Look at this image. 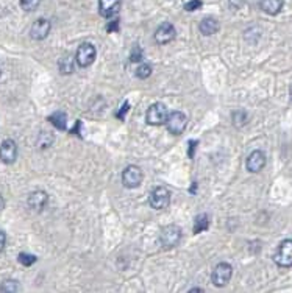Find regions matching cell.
I'll return each mask as SVG.
<instances>
[{"label": "cell", "instance_id": "cell-1", "mask_svg": "<svg viewBox=\"0 0 292 293\" xmlns=\"http://www.w3.org/2000/svg\"><path fill=\"white\" fill-rule=\"evenodd\" d=\"M273 262L281 268L292 267V239H286L278 245L273 255Z\"/></svg>", "mask_w": 292, "mask_h": 293}, {"label": "cell", "instance_id": "cell-2", "mask_svg": "<svg viewBox=\"0 0 292 293\" xmlns=\"http://www.w3.org/2000/svg\"><path fill=\"white\" fill-rule=\"evenodd\" d=\"M168 117H169V109L166 108L164 103H153L145 112V122L149 125H153V127L164 125L168 122Z\"/></svg>", "mask_w": 292, "mask_h": 293}, {"label": "cell", "instance_id": "cell-3", "mask_svg": "<svg viewBox=\"0 0 292 293\" xmlns=\"http://www.w3.org/2000/svg\"><path fill=\"white\" fill-rule=\"evenodd\" d=\"M149 203L153 209L156 211H161V209H166L171 204V190L164 186H158L150 192V198Z\"/></svg>", "mask_w": 292, "mask_h": 293}, {"label": "cell", "instance_id": "cell-4", "mask_svg": "<svg viewBox=\"0 0 292 293\" xmlns=\"http://www.w3.org/2000/svg\"><path fill=\"white\" fill-rule=\"evenodd\" d=\"M181 240V229L177 225H169L162 228L161 234H159V242L162 245V248L171 249L174 246H177Z\"/></svg>", "mask_w": 292, "mask_h": 293}, {"label": "cell", "instance_id": "cell-5", "mask_svg": "<svg viewBox=\"0 0 292 293\" xmlns=\"http://www.w3.org/2000/svg\"><path fill=\"white\" fill-rule=\"evenodd\" d=\"M142 180H144V173L141 170V167L138 165H129L125 167V170L122 172V184L127 189L139 187Z\"/></svg>", "mask_w": 292, "mask_h": 293}, {"label": "cell", "instance_id": "cell-6", "mask_svg": "<svg viewBox=\"0 0 292 293\" xmlns=\"http://www.w3.org/2000/svg\"><path fill=\"white\" fill-rule=\"evenodd\" d=\"M96 56H97V50L91 43L80 44V47L77 49V53H75V60L80 67H89L96 61Z\"/></svg>", "mask_w": 292, "mask_h": 293}, {"label": "cell", "instance_id": "cell-7", "mask_svg": "<svg viewBox=\"0 0 292 293\" xmlns=\"http://www.w3.org/2000/svg\"><path fill=\"white\" fill-rule=\"evenodd\" d=\"M231 276H233V267L228 262H221L214 267L211 281L216 287H224L230 282Z\"/></svg>", "mask_w": 292, "mask_h": 293}, {"label": "cell", "instance_id": "cell-8", "mask_svg": "<svg viewBox=\"0 0 292 293\" xmlns=\"http://www.w3.org/2000/svg\"><path fill=\"white\" fill-rule=\"evenodd\" d=\"M186 123H188V117L181 111L169 112L168 122H166L169 133H172V134H181L185 131V128H186Z\"/></svg>", "mask_w": 292, "mask_h": 293}, {"label": "cell", "instance_id": "cell-9", "mask_svg": "<svg viewBox=\"0 0 292 293\" xmlns=\"http://www.w3.org/2000/svg\"><path fill=\"white\" fill-rule=\"evenodd\" d=\"M175 36H177L175 27L169 22H164L155 31V43L159 46H166V44L172 43V41L175 39Z\"/></svg>", "mask_w": 292, "mask_h": 293}, {"label": "cell", "instance_id": "cell-10", "mask_svg": "<svg viewBox=\"0 0 292 293\" xmlns=\"http://www.w3.org/2000/svg\"><path fill=\"white\" fill-rule=\"evenodd\" d=\"M266 154L261 151V150H255V151H252L248 154V158H247V162H245V165H247V170L250 172V173H260L264 167H266Z\"/></svg>", "mask_w": 292, "mask_h": 293}, {"label": "cell", "instance_id": "cell-11", "mask_svg": "<svg viewBox=\"0 0 292 293\" xmlns=\"http://www.w3.org/2000/svg\"><path fill=\"white\" fill-rule=\"evenodd\" d=\"M47 201H49V195L44 190H34L27 198V204L33 212L43 211V209L47 206Z\"/></svg>", "mask_w": 292, "mask_h": 293}, {"label": "cell", "instance_id": "cell-12", "mask_svg": "<svg viewBox=\"0 0 292 293\" xmlns=\"http://www.w3.org/2000/svg\"><path fill=\"white\" fill-rule=\"evenodd\" d=\"M50 28H52L50 21L41 17V19H38V21L33 22V25H31V28H30V36H31L34 41H43V39H46L47 34L50 33Z\"/></svg>", "mask_w": 292, "mask_h": 293}, {"label": "cell", "instance_id": "cell-13", "mask_svg": "<svg viewBox=\"0 0 292 293\" xmlns=\"http://www.w3.org/2000/svg\"><path fill=\"white\" fill-rule=\"evenodd\" d=\"M17 158V145L13 139H5L0 145V159L5 164H13Z\"/></svg>", "mask_w": 292, "mask_h": 293}, {"label": "cell", "instance_id": "cell-14", "mask_svg": "<svg viewBox=\"0 0 292 293\" xmlns=\"http://www.w3.org/2000/svg\"><path fill=\"white\" fill-rule=\"evenodd\" d=\"M122 0H99V11L105 19H113L120 11Z\"/></svg>", "mask_w": 292, "mask_h": 293}, {"label": "cell", "instance_id": "cell-15", "mask_svg": "<svg viewBox=\"0 0 292 293\" xmlns=\"http://www.w3.org/2000/svg\"><path fill=\"white\" fill-rule=\"evenodd\" d=\"M219 28H221V24H219V21L216 17H205L198 25L200 33L205 34V36H211V34L217 33Z\"/></svg>", "mask_w": 292, "mask_h": 293}, {"label": "cell", "instance_id": "cell-16", "mask_svg": "<svg viewBox=\"0 0 292 293\" xmlns=\"http://www.w3.org/2000/svg\"><path fill=\"white\" fill-rule=\"evenodd\" d=\"M283 5L284 0H261L260 2L261 10L269 16H277L283 10Z\"/></svg>", "mask_w": 292, "mask_h": 293}, {"label": "cell", "instance_id": "cell-17", "mask_svg": "<svg viewBox=\"0 0 292 293\" xmlns=\"http://www.w3.org/2000/svg\"><path fill=\"white\" fill-rule=\"evenodd\" d=\"M75 58L74 56H70V55H66V56H63L61 60H60V63H58V67H60V72L63 73V75H70V73H74V70H75Z\"/></svg>", "mask_w": 292, "mask_h": 293}, {"label": "cell", "instance_id": "cell-18", "mask_svg": "<svg viewBox=\"0 0 292 293\" xmlns=\"http://www.w3.org/2000/svg\"><path fill=\"white\" fill-rule=\"evenodd\" d=\"M208 228H210V217H208V214H198L194 220V228H192L194 234H200Z\"/></svg>", "mask_w": 292, "mask_h": 293}, {"label": "cell", "instance_id": "cell-19", "mask_svg": "<svg viewBox=\"0 0 292 293\" xmlns=\"http://www.w3.org/2000/svg\"><path fill=\"white\" fill-rule=\"evenodd\" d=\"M49 120H50V123L53 125L55 128H58V130H61V131H64L66 127H67V115H66L64 112H61V111L52 114V115L49 117Z\"/></svg>", "mask_w": 292, "mask_h": 293}, {"label": "cell", "instance_id": "cell-20", "mask_svg": "<svg viewBox=\"0 0 292 293\" xmlns=\"http://www.w3.org/2000/svg\"><path fill=\"white\" fill-rule=\"evenodd\" d=\"M19 290H21V285L14 279H7L2 282V285H0V291H5V293H14Z\"/></svg>", "mask_w": 292, "mask_h": 293}, {"label": "cell", "instance_id": "cell-21", "mask_svg": "<svg viewBox=\"0 0 292 293\" xmlns=\"http://www.w3.org/2000/svg\"><path fill=\"white\" fill-rule=\"evenodd\" d=\"M152 72H153L152 66L147 64V63H142V64H139L138 69H136V76L141 78V80H145V78H149V76L152 75Z\"/></svg>", "mask_w": 292, "mask_h": 293}, {"label": "cell", "instance_id": "cell-22", "mask_svg": "<svg viewBox=\"0 0 292 293\" xmlns=\"http://www.w3.org/2000/svg\"><path fill=\"white\" fill-rule=\"evenodd\" d=\"M19 4L24 11H34L39 7L41 0H19Z\"/></svg>", "mask_w": 292, "mask_h": 293}, {"label": "cell", "instance_id": "cell-23", "mask_svg": "<svg viewBox=\"0 0 292 293\" xmlns=\"http://www.w3.org/2000/svg\"><path fill=\"white\" fill-rule=\"evenodd\" d=\"M233 123L236 125V127H242V125L247 123V114L244 111L233 112Z\"/></svg>", "mask_w": 292, "mask_h": 293}, {"label": "cell", "instance_id": "cell-24", "mask_svg": "<svg viewBox=\"0 0 292 293\" xmlns=\"http://www.w3.org/2000/svg\"><path fill=\"white\" fill-rule=\"evenodd\" d=\"M17 261H19L24 267H30V265H33V264L36 262V256L27 255V253H21L19 258H17Z\"/></svg>", "mask_w": 292, "mask_h": 293}, {"label": "cell", "instance_id": "cell-25", "mask_svg": "<svg viewBox=\"0 0 292 293\" xmlns=\"http://www.w3.org/2000/svg\"><path fill=\"white\" fill-rule=\"evenodd\" d=\"M142 58H144V52H142V49L141 47H133V50H132V55H130V61L132 63H139V61H142Z\"/></svg>", "mask_w": 292, "mask_h": 293}, {"label": "cell", "instance_id": "cell-26", "mask_svg": "<svg viewBox=\"0 0 292 293\" xmlns=\"http://www.w3.org/2000/svg\"><path fill=\"white\" fill-rule=\"evenodd\" d=\"M200 8H202V0H189V2L185 5L186 11H195V10H200Z\"/></svg>", "mask_w": 292, "mask_h": 293}, {"label": "cell", "instance_id": "cell-27", "mask_svg": "<svg viewBox=\"0 0 292 293\" xmlns=\"http://www.w3.org/2000/svg\"><path fill=\"white\" fill-rule=\"evenodd\" d=\"M119 30V21L117 19H113L108 25H106V31L108 33H114V31H117Z\"/></svg>", "mask_w": 292, "mask_h": 293}, {"label": "cell", "instance_id": "cell-28", "mask_svg": "<svg viewBox=\"0 0 292 293\" xmlns=\"http://www.w3.org/2000/svg\"><path fill=\"white\" fill-rule=\"evenodd\" d=\"M5 245H7V236L4 231H0V253L5 249Z\"/></svg>", "mask_w": 292, "mask_h": 293}, {"label": "cell", "instance_id": "cell-29", "mask_svg": "<svg viewBox=\"0 0 292 293\" xmlns=\"http://www.w3.org/2000/svg\"><path fill=\"white\" fill-rule=\"evenodd\" d=\"M5 207V200H4V197L0 195V211H2V209Z\"/></svg>", "mask_w": 292, "mask_h": 293}, {"label": "cell", "instance_id": "cell-30", "mask_svg": "<svg viewBox=\"0 0 292 293\" xmlns=\"http://www.w3.org/2000/svg\"><path fill=\"white\" fill-rule=\"evenodd\" d=\"M189 291H203L202 288H198V287H195V288H191Z\"/></svg>", "mask_w": 292, "mask_h": 293}, {"label": "cell", "instance_id": "cell-31", "mask_svg": "<svg viewBox=\"0 0 292 293\" xmlns=\"http://www.w3.org/2000/svg\"><path fill=\"white\" fill-rule=\"evenodd\" d=\"M289 95H290V100H292V86H290V89H289Z\"/></svg>", "mask_w": 292, "mask_h": 293}]
</instances>
